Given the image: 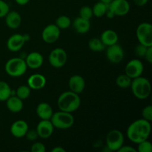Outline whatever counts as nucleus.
I'll return each mask as SVG.
<instances>
[{"mask_svg": "<svg viewBox=\"0 0 152 152\" xmlns=\"http://www.w3.org/2000/svg\"><path fill=\"white\" fill-rule=\"evenodd\" d=\"M151 130V122L144 119H139L131 123L128 127L127 136L132 142L138 144L142 141L148 140Z\"/></svg>", "mask_w": 152, "mask_h": 152, "instance_id": "nucleus-1", "label": "nucleus"}, {"mask_svg": "<svg viewBox=\"0 0 152 152\" xmlns=\"http://www.w3.org/2000/svg\"><path fill=\"white\" fill-rule=\"evenodd\" d=\"M68 86L71 91L80 94L84 91L85 87H86V82L83 77L76 74V75H73L69 79Z\"/></svg>", "mask_w": 152, "mask_h": 152, "instance_id": "nucleus-16", "label": "nucleus"}, {"mask_svg": "<svg viewBox=\"0 0 152 152\" xmlns=\"http://www.w3.org/2000/svg\"><path fill=\"white\" fill-rule=\"evenodd\" d=\"M4 17L6 25L10 29H16L22 23V17L20 14L15 10L9 11Z\"/></svg>", "mask_w": 152, "mask_h": 152, "instance_id": "nucleus-19", "label": "nucleus"}, {"mask_svg": "<svg viewBox=\"0 0 152 152\" xmlns=\"http://www.w3.org/2000/svg\"><path fill=\"white\" fill-rule=\"evenodd\" d=\"M108 7V4H105V3L102 2V1H98V2L95 3L93 8H92L93 15L98 18L102 17V16H105V13H106Z\"/></svg>", "mask_w": 152, "mask_h": 152, "instance_id": "nucleus-24", "label": "nucleus"}, {"mask_svg": "<svg viewBox=\"0 0 152 152\" xmlns=\"http://www.w3.org/2000/svg\"><path fill=\"white\" fill-rule=\"evenodd\" d=\"M4 69L6 73L10 77H19L25 74L28 66L25 59L19 57H14L7 60Z\"/></svg>", "mask_w": 152, "mask_h": 152, "instance_id": "nucleus-4", "label": "nucleus"}, {"mask_svg": "<svg viewBox=\"0 0 152 152\" xmlns=\"http://www.w3.org/2000/svg\"><path fill=\"white\" fill-rule=\"evenodd\" d=\"M52 152H65V149H64L61 146H57V147H55V148H53V149L51 150Z\"/></svg>", "mask_w": 152, "mask_h": 152, "instance_id": "nucleus-40", "label": "nucleus"}, {"mask_svg": "<svg viewBox=\"0 0 152 152\" xmlns=\"http://www.w3.org/2000/svg\"><path fill=\"white\" fill-rule=\"evenodd\" d=\"M81 99L78 94L68 91L61 94L57 99V105L60 111L72 113L80 106Z\"/></svg>", "mask_w": 152, "mask_h": 152, "instance_id": "nucleus-2", "label": "nucleus"}, {"mask_svg": "<svg viewBox=\"0 0 152 152\" xmlns=\"http://www.w3.org/2000/svg\"><path fill=\"white\" fill-rule=\"evenodd\" d=\"M25 137H26L30 141H34L37 139V137H38V134H37V130H29L28 129Z\"/></svg>", "mask_w": 152, "mask_h": 152, "instance_id": "nucleus-36", "label": "nucleus"}, {"mask_svg": "<svg viewBox=\"0 0 152 152\" xmlns=\"http://www.w3.org/2000/svg\"><path fill=\"white\" fill-rule=\"evenodd\" d=\"M130 87L133 94L137 99H145L151 94V86L149 80L141 76L132 80Z\"/></svg>", "mask_w": 152, "mask_h": 152, "instance_id": "nucleus-3", "label": "nucleus"}, {"mask_svg": "<svg viewBox=\"0 0 152 152\" xmlns=\"http://www.w3.org/2000/svg\"><path fill=\"white\" fill-rule=\"evenodd\" d=\"M137 151L138 152H151L152 151V144L151 142L145 140L142 141L137 144Z\"/></svg>", "mask_w": 152, "mask_h": 152, "instance_id": "nucleus-31", "label": "nucleus"}, {"mask_svg": "<svg viewBox=\"0 0 152 152\" xmlns=\"http://www.w3.org/2000/svg\"><path fill=\"white\" fill-rule=\"evenodd\" d=\"M50 120L53 127L58 129H70L74 123V118L71 113L63 111L53 113Z\"/></svg>", "mask_w": 152, "mask_h": 152, "instance_id": "nucleus-5", "label": "nucleus"}, {"mask_svg": "<svg viewBox=\"0 0 152 152\" xmlns=\"http://www.w3.org/2000/svg\"><path fill=\"white\" fill-rule=\"evenodd\" d=\"M147 48H148V47L145 46L144 45L139 43V44L136 46V48H135V54H136V56H138V57H144L145 53H146Z\"/></svg>", "mask_w": 152, "mask_h": 152, "instance_id": "nucleus-33", "label": "nucleus"}, {"mask_svg": "<svg viewBox=\"0 0 152 152\" xmlns=\"http://www.w3.org/2000/svg\"><path fill=\"white\" fill-rule=\"evenodd\" d=\"M15 1L19 5H25L29 2L30 0H15Z\"/></svg>", "mask_w": 152, "mask_h": 152, "instance_id": "nucleus-41", "label": "nucleus"}, {"mask_svg": "<svg viewBox=\"0 0 152 152\" xmlns=\"http://www.w3.org/2000/svg\"><path fill=\"white\" fill-rule=\"evenodd\" d=\"M53 129L54 127L50 120H42L37 125L36 130L38 134V137L42 139H46L53 134Z\"/></svg>", "mask_w": 152, "mask_h": 152, "instance_id": "nucleus-13", "label": "nucleus"}, {"mask_svg": "<svg viewBox=\"0 0 152 152\" xmlns=\"http://www.w3.org/2000/svg\"><path fill=\"white\" fill-rule=\"evenodd\" d=\"M29 129L28 125L25 120H19L15 121L10 127V132L12 135L16 138H21L25 136Z\"/></svg>", "mask_w": 152, "mask_h": 152, "instance_id": "nucleus-15", "label": "nucleus"}, {"mask_svg": "<svg viewBox=\"0 0 152 152\" xmlns=\"http://www.w3.org/2000/svg\"><path fill=\"white\" fill-rule=\"evenodd\" d=\"M28 68L37 69L40 68L43 64V56L40 53L33 51L26 56L25 59Z\"/></svg>", "mask_w": 152, "mask_h": 152, "instance_id": "nucleus-17", "label": "nucleus"}, {"mask_svg": "<svg viewBox=\"0 0 152 152\" xmlns=\"http://www.w3.org/2000/svg\"><path fill=\"white\" fill-rule=\"evenodd\" d=\"M23 37H24V39H25V42L29 41V39H30V36L28 35V34H23Z\"/></svg>", "mask_w": 152, "mask_h": 152, "instance_id": "nucleus-42", "label": "nucleus"}, {"mask_svg": "<svg viewBox=\"0 0 152 152\" xmlns=\"http://www.w3.org/2000/svg\"><path fill=\"white\" fill-rule=\"evenodd\" d=\"M100 39L105 46H110L117 43L118 35L113 30H105L101 34Z\"/></svg>", "mask_w": 152, "mask_h": 152, "instance_id": "nucleus-23", "label": "nucleus"}, {"mask_svg": "<svg viewBox=\"0 0 152 152\" xmlns=\"http://www.w3.org/2000/svg\"><path fill=\"white\" fill-rule=\"evenodd\" d=\"M60 36V29L55 24L47 25L42 33V40L46 43H53L57 41Z\"/></svg>", "mask_w": 152, "mask_h": 152, "instance_id": "nucleus-12", "label": "nucleus"}, {"mask_svg": "<svg viewBox=\"0 0 152 152\" xmlns=\"http://www.w3.org/2000/svg\"><path fill=\"white\" fill-rule=\"evenodd\" d=\"M124 143V136L120 131L113 129L106 136V146L111 151H117Z\"/></svg>", "mask_w": 152, "mask_h": 152, "instance_id": "nucleus-7", "label": "nucleus"}, {"mask_svg": "<svg viewBox=\"0 0 152 152\" xmlns=\"http://www.w3.org/2000/svg\"><path fill=\"white\" fill-rule=\"evenodd\" d=\"M16 96L22 100L26 99L31 94V88L28 86H20L16 91Z\"/></svg>", "mask_w": 152, "mask_h": 152, "instance_id": "nucleus-29", "label": "nucleus"}, {"mask_svg": "<svg viewBox=\"0 0 152 152\" xmlns=\"http://www.w3.org/2000/svg\"><path fill=\"white\" fill-rule=\"evenodd\" d=\"M9 11L10 7L7 3L3 0H0V18L4 17Z\"/></svg>", "mask_w": 152, "mask_h": 152, "instance_id": "nucleus-34", "label": "nucleus"}, {"mask_svg": "<svg viewBox=\"0 0 152 152\" xmlns=\"http://www.w3.org/2000/svg\"><path fill=\"white\" fill-rule=\"evenodd\" d=\"M37 114L41 120H50L53 114V108L47 102H40L37 107Z\"/></svg>", "mask_w": 152, "mask_h": 152, "instance_id": "nucleus-21", "label": "nucleus"}, {"mask_svg": "<svg viewBox=\"0 0 152 152\" xmlns=\"http://www.w3.org/2000/svg\"><path fill=\"white\" fill-rule=\"evenodd\" d=\"M144 57L145 58L146 61L149 63H151L152 62V46L151 47H148L146 50V53H145Z\"/></svg>", "mask_w": 152, "mask_h": 152, "instance_id": "nucleus-38", "label": "nucleus"}, {"mask_svg": "<svg viewBox=\"0 0 152 152\" xmlns=\"http://www.w3.org/2000/svg\"><path fill=\"white\" fill-rule=\"evenodd\" d=\"M134 3L137 5L142 7V6L145 5L148 3V0H134Z\"/></svg>", "mask_w": 152, "mask_h": 152, "instance_id": "nucleus-39", "label": "nucleus"}, {"mask_svg": "<svg viewBox=\"0 0 152 152\" xmlns=\"http://www.w3.org/2000/svg\"><path fill=\"white\" fill-rule=\"evenodd\" d=\"M79 13H80V17L87 19V20H90L92 16H93L92 8L89 6H83V7H82L80 8Z\"/></svg>", "mask_w": 152, "mask_h": 152, "instance_id": "nucleus-30", "label": "nucleus"}, {"mask_svg": "<svg viewBox=\"0 0 152 152\" xmlns=\"http://www.w3.org/2000/svg\"><path fill=\"white\" fill-rule=\"evenodd\" d=\"M142 116L144 120L148 122L152 121V106L151 105H147L142 109Z\"/></svg>", "mask_w": 152, "mask_h": 152, "instance_id": "nucleus-32", "label": "nucleus"}, {"mask_svg": "<svg viewBox=\"0 0 152 152\" xmlns=\"http://www.w3.org/2000/svg\"><path fill=\"white\" fill-rule=\"evenodd\" d=\"M108 9L114 16H123L130 10V4L127 0H113L108 4Z\"/></svg>", "mask_w": 152, "mask_h": 152, "instance_id": "nucleus-11", "label": "nucleus"}, {"mask_svg": "<svg viewBox=\"0 0 152 152\" xmlns=\"http://www.w3.org/2000/svg\"><path fill=\"white\" fill-rule=\"evenodd\" d=\"M88 47L92 51L101 52L105 49V45L102 43L100 39L92 38L88 42Z\"/></svg>", "mask_w": 152, "mask_h": 152, "instance_id": "nucleus-27", "label": "nucleus"}, {"mask_svg": "<svg viewBox=\"0 0 152 152\" xmlns=\"http://www.w3.org/2000/svg\"><path fill=\"white\" fill-rule=\"evenodd\" d=\"M25 43L23 35L15 34L9 37L7 41V48L10 51L16 52L20 50Z\"/></svg>", "mask_w": 152, "mask_h": 152, "instance_id": "nucleus-14", "label": "nucleus"}, {"mask_svg": "<svg viewBox=\"0 0 152 152\" xmlns=\"http://www.w3.org/2000/svg\"><path fill=\"white\" fill-rule=\"evenodd\" d=\"M7 109L13 113H19L23 108V101L16 96H11L6 100Z\"/></svg>", "mask_w": 152, "mask_h": 152, "instance_id": "nucleus-22", "label": "nucleus"}, {"mask_svg": "<svg viewBox=\"0 0 152 152\" xmlns=\"http://www.w3.org/2000/svg\"><path fill=\"white\" fill-rule=\"evenodd\" d=\"M118 152H137V149L133 148L130 145H122L119 150L117 151Z\"/></svg>", "mask_w": 152, "mask_h": 152, "instance_id": "nucleus-37", "label": "nucleus"}, {"mask_svg": "<svg viewBox=\"0 0 152 152\" xmlns=\"http://www.w3.org/2000/svg\"><path fill=\"white\" fill-rule=\"evenodd\" d=\"M100 1H102V2L105 3V4H110L113 0H100Z\"/></svg>", "mask_w": 152, "mask_h": 152, "instance_id": "nucleus-43", "label": "nucleus"}, {"mask_svg": "<svg viewBox=\"0 0 152 152\" xmlns=\"http://www.w3.org/2000/svg\"><path fill=\"white\" fill-rule=\"evenodd\" d=\"M31 151L32 152H45V146L42 142H36L31 146Z\"/></svg>", "mask_w": 152, "mask_h": 152, "instance_id": "nucleus-35", "label": "nucleus"}, {"mask_svg": "<svg viewBox=\"0 0 152 152\" xmlns=\"http://www.w3.org/2000/svg\"><path fill=\"white\" fill-rule=\"evenodd\" d=\"M74 29L77 31L78 34H84L87 33L91 28L90 20L83 19L81 17H77L71 22Z\"/></svg>", "mask_w": 152, "mask_h": 152, "instance_id": "nucleus-20", "label": "nucleus"}, {"mask_svg": "<svg viewBox=\"0 0 152 152\" xmlns=\"http://www.w3.org/2000/svg\"><path fill=\"white\" fill-rule=\"evenodd\" d=\"M144 66L142 62L138 59H134L129 61L125 68V74L133 79L139 77L143 72Z\"/></svg>", "mask_w": 152, "mask_h": 152, "instance_id": "nucleus-9", "label": "nucleus"}, {"mask_svg": "<svg viewBox=\"0 0 152 152\" xmlns=\"http://www.w3.org/2000/svg\"><path fill=\"white\" fill-rule=\"evenodd\" d=\"M46 85V78L41 74H34L28 79V86L31 89L39 90Z\"/></svg>", "mask_w": 152, "mask_h": 152, "instance_id": "nucleus-18", "label": "nucleus"}, {"mask_svg": "<svg viewBox=\"0 0 152 152\" xmlns=\"http://www.w3.org/2000/svg\"><path fill=\"white\" fill-rule=\"evenodd\" d=\"M55 25L59 28V29H67L69 28L71 25V20L68 16L62 15L59 16L57 19H56Z\"/></svg>", "mask_w": 152, "mask_h": 152, "instance_id": "nucleus-28", "label": "nucleus"}, {"mask_svg": "<svg viewBox=\"0 0 152 152\" xmlns=\"http://www.w3.org/2000/svg\"><path fill=\"white\" fill-rule=\"evenodd\" d=\"M12 95V90L6 82L0 81V101H6Z\"/></svg>", "mask_w": 152, "mask_h": 152, "instance_id": "nucleus-25", "label": "nucleus"}, {"mask_svg": "<svg viewBox=\"0 0 152 152\" xmlns=\"http://www.w3.org/2000/svg\"><path fill=\"white\" fill-rule=\"evenodd\" d=\"M137 38L140 44L146 47L152 46V25L148 22H142L137 28Z\"/></svg>", "mask_w": 152, "mask_h": 152, "instance_id": "nucleus-6", "label": "nucleus"}, {"mask_svg": "<svg viewBox=\"0 0 152 152\" xmlns=\"http://www.w3.org/2000/svg\"><path fill=\"white\" fill-rule=\"evenodd\" d=\"M67 53L64 49L57 48L52 50L48 56V61L50 65L54 68H62L67 62Z\"/></svg>", "mask_w": 152, "mask_h": 152, "instance_id": "nucleus-8", "label": "nucleus"}, {"mask_svg": "<svg viewBox=\"0 0 152 152\" xmlns=\"http://www.w3.org/2000/svg\"><path fill=\"white\" fill-rule=\"evenodd\" d=\"M106 56L110 62L114 64H118L124 58V50L119 44L112 45L108 46L106 50Z\"/></svg>", "mask_w": 152, "mask_h": 152, "instance_id": "nucleus-10", "label": "nucleus"}, {"mask_svg": "<svg viewBox=\"0 0 152 152\" xmlns=\"http://www.w3.org/2000/svg\"><path fill=\"white\" fill-rule=\"evenodd\" d=\"M132 79L129 77L128 75H126V74H120L116 79V84L120 88L126 89L130 87L131 84H132Z\"/></svg>", "mask_w": 152, "mask_h": 152, "instance_id": "nucleus-26", "label": "nucleus"}]
</instances>
